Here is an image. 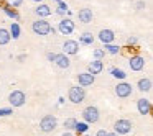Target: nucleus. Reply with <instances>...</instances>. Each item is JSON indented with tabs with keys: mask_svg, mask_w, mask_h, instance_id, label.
Segmentation results:
<instances>
[{
	"mask_svg": "<svg viewBox=\"0 0 153 136\" xmlns=\"http://www.w3.org/2000/svg\"><path fill=\"white\" fill-rule=\"evenodd\" d=\"M137 87H138L140 92H150V90H152V80H150L148 77H143V79L138 80Z\"/></svg>",
	"mask_w": 153,
	"mask_h": 136,
	"instance_id": "nucleus-18",
	"label": "nucleus"
},
{
	"mask_svg": "<svg viewBox=\"0 0 153 136\" xmlns=\"http://www.w3.org/2000/svg\"><path fill=\"white\" fill-rule=\"evenodd\" d=\"M114 92H115V95L119 97V99H128V97L132 95L133 89H132V85L127 84V82H119L115 85V89H114Z\"/></svg>",
	"mask_w": 153,
	"mask_h": 136,
	"instance_id": "nucleus-7",
	"label": "nucleus"
},
{
	"mask_svg": "<svg viewBox=\"0 0 153 136\" xmlns=\"http://www.w3.org/2000/svg\"><path fill=\"white\" fill-rule=\"evenodd\" d=\"M128 66L132 71H137V72H138V71H142L143 67H145V57L140 56V54H133L128 59Z\"/></svg>",
	"mask_w": 153,
	"mask_h": 136,
	"instance_id": "nucleus-10",
	"label": "nucleus"
},
{
	"mask_svg": "<svg viewBox=\"0 0 153 136\" xmlns=\"http://www.w3.org/2000/svg\"><path fill=\"white\" fill-rule=\"evenodd\" d=\"M137 41H138V40H137V38H135V36H130V38H128V40H127V43H128V44H130V46H133V44H137Z\"/></svg>",
	"mask_w": 153,
	"mask_h": 136,
	"instance_id": "nucleus-32",
	"label": "nucleus"
},
{
	"mask_svg": "<svg viewBox=\"0 0 153 136\" xmlns=\"http://www.w3.org/2000/svg\"><path fill=\"white\" fill-rule=\"evenodd\" d=\"M8 102H10L12 107H23L25 102H27V95L22 90H13L8 95Z\"/></svg>",
	"mask_w": 153,
	"mask_h": 136,
	"instance_id": "nucleus-6",
	"label": "nucleus"
},
{
	"mask_svg": "<svg viewBox=\"0 0 153 136\" xmlns=\"http://www.w3.org/2000/svg\"><path fill=\"white\" fill-rule=\"evenodd\" d=\"M33 2H36V4H43V0H33Z\"/></svg>",
	"mask_w": 153,
	"mask_h": 136,
	"instance_id": "nucleus-37",
	"label": "nucleus"
},
{
	"mask_svg": "<svg viewBox=\"0 0 153 136\" xmlns=\"http://www.w3.org/2000/svg\"><path fill=\"white\" fill-rule=\"evenodd\" d=\"M143 7H145V2H137V8H138V10H142Z\"/></svg>",
	"mask_w": 153,
	"mask_h": 136,
	"instance_id": "nucleus-34",
	"label": "nucleus"
},
{
	"mask_svg": "<svg viewBox=\"0 0 153 136\" xmlns=\"http://www.w3.org/2000/svg\"><path fill=\"white\" fill-rule=\"evenodd\" d=\"M54 2H56V4H59V2H61V0H54Z\"/></svg>",
	"mask_w": 153,
	"mask_h": 136,
	"instance_id": "nucleus-38",
	"label": "nucleus"
},
{
	"mask_svg": "<svg viewBox=\"0 0 153 136\" xmlns=\"http://www.w3.org/2000/svg\"><path fill=\"white\" fill-rule=\"evenodd\" d=\"M58 128V118L54 115H45L40 120V129L43 133H53Z\"/></svg>",
	"mask_w": 153,
	"mask_h": 136,
	"instance_id": "nucleus-1",
	"label": "nucleus"
},
{
	"mask_svg": "<svg viewBox=\"0 0 153 136\" xmlns=\"http://www.w3.org/2000/svg\"><path fill=\"white\" fill-rule=\"evenodd\" d=\"M35 13H36L40 18H43V20H45L46 17H50V15H51V7H50V5H46V4H40L36 8H35Z\"/></svg>",
	"mask_w": 153,
	"mask_h": 136,
	"instance_id": "nucleus-17",
	"label": "nucleus"
},
{
	"mask_svg": "<svg viewBox=\"0 0 153 136\" xmlns=\"http://www.w3.org/2000/svg\"><path fill=\"white\" fill-rule=\"evenodd\" d=\"M110 74H112V77H115V79H120V80H123V79L127 77L125 71L119 69V67H114V69H110Z\"/></svg>",
	"mask_w": 153,
	"mask_h": 136,
	"instance_id": "nucleus-24",
	"label": "nucleus"
},
{
	"mask_svg": "<svg viewBox=\"0 0 153 136\" xmlns=\"http://www.w3.org/2000/svg\"><path fill=\"white\" fill-rule=\"evenodd\" d=\"M5 4H7L8 7H12V8H17V7H20V5L23 4V0H5Z\"/></svg>",
	"mask_w": 153,
	"mask_h": 136,
	"instance_id": "nucleus-28",
	"label": "nucleus"
},
{
	"mask_svg": "<svg viewBox=\"0 0 153 136\" xmlns=\"http://www.w3.org/2000/svg\"><path fill=\"white\" fill-rule=\"evenodd\" d=\"M63 54H66L68 57L69 56H74V54L79 53V43L76 40H66L63 43Z\"/></svg>",
	"mask_w": 153,
	"mask_h": 136,
	"instance_id": "nucleus-8",
	"label": "nucleus"
},
{
	"mask_svg": "<svg viewBox=\"0 0 153 136\" xmlns=\"http://www.w3.org/2000/svg\"><path fill=\"white\" fill-rule=\"evenodd\" d=\"M94 80H96V77L92 76V74L89 72H81L77 74V82H79V87H91L94 84Z\"/></svg>",
	"mask_w": 153,
	"mask_h": 136,
	"instance_id": "nucleus-12",
	"label": "nucleus"
},
{
	"mask_svg": "<svg viewBox=\"0 0 153 136\" xmlns=\"http://www.w3.org/2000/svg\"><path fill=\"white\" fill-rule=\"evenodd\" d=\"M104 51H107V53H110V54H119L120 53V48L117 46V44H105V49Z\"/></svg>",
	"mask_w": 153,
	"mask_h": 136,
	"instance_id": "nucleus-27",
	"label": "nucleus"
},
{
	"mask_svg": "<svg viewBox=\"0 0 153 136\" xmlns=\"http://www.w3.org/2000/svg\"><path fill=\"white\" fill-rule=\"evenodd\" d=\"M104 56H105V51H104V49H96V51H94V57H96L97 61H102Z\"/></svg>",
	"mask_w": 153,
	"mask_h": 136,
	"instance_id": "nucleus-29",
	"label": "nucleus"
},
{
	"mask_svg": "<svg viewBox=\"0 0 153 136\" xmlns=\"http://www.w3.org/2000/svg\"><path fill=\"white\" fill-rule=\"evenodd\" d=\"M105 136H117V135H115V133H107Z\"/></svg>",
	"mask_w": 153,
	"mask_h": 136,
	"instance_id": "nucleus-36",
	"label": "nucleus"
},
{
	"mask_svg": "<svg viewBox=\"0 0 153 136\" xmlns=\"http://www.w3.org/2000/svg\"><path fill=\"white\" fill-rule=\"evenodd\" d=\"M68 12H69V7H68V4H66V2H63V0H61L59 4H58L56 13H58V15H61V17H64V15H66Z\"/></svg>",
	"mask_w": 153,
	"mask_h": 136,
	"instance_id": "nucleus-23",
	"label": "nucleus"
},
{
	"mask_svg": "<svg viewBox=\"0 0 153 136\" xmlns=\"http://www.w3.org/2000/svg\"><path fill=\"white\" fill-rule=\"evenodd\" d=\"M79 44H92L94 43V36L92 33H89V31H86V33H82L79 36V41H77Z\"/></svg>",
	"mask_w": 153,
	"mask_h": 136,
	"instance_id": "nucleus-22",
	"label": "nucleus"
},
{
	"mask_svg": "<svg viewBox=\"0 0 153 136\" xmlns=\"http://www.w3.org/2000/svg\"><path fill=\"white\" fill-rule=\"evenodd\" d=\"M132 128H133L132 121H130V120H125V118H120L114 123V133H115L117 136L119 135H128V133L132 131Z\"/></svg>",
	"mask_w": 153,
	"mask_h": 136,
	"instance_id": "nucleus-5",
	"label": "nucleus"
},
{
	"mask_svg": "<svg viewBox=\"0 0 153 136\" xmlns=\"http://www.w3.org/2000/svg\"><path fill=\"white\" fill-rule=\"evenodd\" d=\"M82 136H89V135H82Z\"/></svg>",
	"mask_w": 153,
	"mask_h": 136,
	"instance_id": "nucleus-39",
	"label": "nucleus"
},
{
	"mask_svg": "<svg viewBox=\"0 0 153 136\" xmlns=\"http://www.w3.org/2000/svg\"><path fill=\"white\" fill-rule=\"evenodd\" d=\"M8 33H10V36L13 38V40H18V38H20V33H22L20 25H18L17 21H12V26H10V30H8Z\"/></svg>",
	"mask_w": 153,
	"mask_h": 136,
	"instance_id": "nucleus-20",
	"label": "nucleus"
},
{
	"mask_svg": "<svg viewBox=\"0 0 153 136\" xmlns=\"http://www.w3.org/2000/svg\"><path fill=\"white\" fill-rule=\"evenodd\" d=\"M54 64L61 69H68L71 66V59L66 56V54H56V59H54Z\"/></svg>",
	"mask_w": 153,
	"mask_h": 136,
	"instance_id": "nucleus-16",
	"label": "nucleus"
},
{
	"mask_svg": "<svg viewBox=\"0 0 153 136\" xmlns=\"http://www.w3.org/2000/svg\"><path fill=\"white\" fill-rule=\"evenodd\" d=\"M105 135H107V131H105V129H99V131L96 133V136H105Z\"/></svg>",
	"mask_w": 153,
	"mask_h": 136,
	"instance_id": "nucleus-33",
	"label": "nucleus"
},
{
	"mask_svg": "<svg viewBox=\"0 0 153 136\" xmlns=\"http://www.w3.org/2000/svg\"><path fill=\"white\" fill-rule=\"evenodd\" d=\"M77 18H79L81 23H91L94 18V13L91 8H81L79 12H77Z\"/></svg>",
	"mask_w": 153,
	"mask_h": 136,
	"instance_id": "nucleus-14",
	"label": "nucleus"
},
{
	"mask_svg": "<svg viewBox=\"0 0 153 136\" xmlns=\"http://www.w3.org/2000/svg\"><path fill=\"white\" fill-rule=\"evenodd\" d=\"M76 121H77L76 118H68V120H64V129H66V131H73L74 126H76Z\"/></svg>",
	"mask_w": 153,
	"mask_h": 136,
	"instance_id": "nucleus-26",
	"label": "nucleus"
},
{
	"mask_svg": "<svg viewBox=\"0 0 153 136\" xmlns=\"http://www.w3.org/2000/svg\"><path fill=\"white\" fill-rule=\"evenodd\" d=\"M61 136H73V133H71V131H64Z\"/></svg>",
	"mask_w": 153,
	"mask_h": 136,
	"instance_id": "nucleus-35",
	"label": "nucleus"
},
{
	"mask_svg": "<svg viewBox=\"0 0 153 136\" xmlns=\"http://www.w3.org/2000/svg\"><path fill=\"white\" fill-rule=\"evenodd\" d=\"M74 129H76L79 135H86V131L89 129V125H87V123H84V121H76Z\"/></svg>",
	"mask_w": 153,
	"mask_h": 136,
	"instance_id": "nucleus-25",
	"label": "nucleus"
},
{
	"mask_svg": "<svg viewBox=\"0 0 153 136\" xmlns=\"http://www.w3.org/2000/svg\"><path fill=\"white\" fill-rule=\"evenodd\" d=\"M13 113V110L12 108H0V116H8Z\"/></svg>",
	"mask_w": 153,
	"mask_h": 136,
	"instance_id": "nucleus-30",
	"label": "nucleus"
},
{
	"mask_svg": "<svg viewBox=\"0 0 153 136\" xmlns=\"http://www.w3.org/2000/svg\"><path fill=\"white\" fill-rule=\"evenodd\" d=\"M137 110H138L140 115H148L150 110H152V102L148 99H138L137 100Z\"/></svg>",
	"mask_w": 153,
	"mask_h": 136,
	"instance_id": "nucleus-13",
	"label": "nucleus"
},
{
	"mask_svg": "<svg viewBox=\"0 0 153 136\" xmlns=\"http://www.w3.org/2000/svg\"><path fill=\"white\" fill-rule=\"evenodd\" d=\"M31 30H33V33L38 35V36H46V35H50V31H51V25L48 23L46 20H43V18H38L36 21H33Z\"/></svg>",
	"mask_w": 153,
	"mask_h": 136,
	"instance_id": "nucleus-3",
	"label": "nucleus"
},
{
	"mask_svg": "<svg viewBox=\"0 0 153 136\" xmlns=\"http://www.w3.org/2000/svg\"><path fill=\"white\" fill-rule=\"evenodd\" d=\"M46 59L50 61V62H54V59H56V53H48L46 54Z\"/></svg>",
	"mask_w": 153,
	"mask_h": 136,
	"instance_id": "nucleus-31",
	"label": "nucleus"
},
{
	"mask_svg": "<svg viewBox=\"0 0 153 136\" xmlns=\"http://www.w3.org/2000/svg\"><path fill=\"white\" fill-rule=\"evenodd\" d=\"M99 116H100L99 108L94 107V105H89V107H86V108L82 110V120H84V123H87V125L97 123L99 121Z\"/></svg>",
	"mask_w": 153,
	"mask_h": 136,
	"instance_id": "nucleus-2",
	"label": "nucleus"
},
{
	"mask_svg": "<svg viewBox=\"0 0 153 136\" xmlns=\"http://www.w3.org/2000/svg\"><path fill=\"white\" fill-rule=\"evenodd\" d=\"M97 38H99V41L104 43V44H112L114 41H115V33H114L112 30H109V28H105V30L99 31Z\"/></svg>",
	"mask_w": 153,
	"mask_h": 136,
	"instance_id": "nucleus-11",
	"label": "nucleus"
},
{
	"mask_svg": "<svg viewBox=\"0 0 153 136\" xmlns=\"http://www.w3.org/2000/svg\"><path fill=\"white\" fill-rule=\"evenodd\" d=\"M68 99H69L71 103H82L84 99H86V90L82 89V87L79 85H74L69 89V92H68Z\"/></svg>",
	"mask_w": 153,
	"mask_h": 136,
	"instance_id": "nucleus-4",
	"label": "nucleus"
},
{
	"mask_svg": "<svg viewBox=\"0 0 153 136\" xmlns=\"http://www.w3.org/2000/svg\"><path fill=\"white\" fill-rule=\"evenodd\" d=\"M2 10L5 12V15H7V17H10L12 20H15V21H17L18 18H20V15H18V12L15 10V8L8 7V5H4V7H2Z\"/></svg>",
	"mask_w": 153,
	"mask_h": 136,
	"instance_id": "nucleus-21",
	"label": "nucleus"
},
{
	"mask_svg": "<svg viewBox=\"0 0 153 136\" xmlns=\"http://www.w3.org/2000/svg\"><path fill=\"white\" fill-rule=\"evenodd\" d=\"M102 71H104V62H102V61L94 59V61H91V62H89V69H87V72L92 74L94 77H96L97 74H100Z\"/></svg>",
	"mask_w": 153,
	"mask_h": 136,
	"instance_id": "nucleus-15",
	"label": "nucleus"
},
{
	"mask_svg": "<svg viewBox=\"0 0 153 136\" xmlns=\"http://www.w3.org/2000/svg\"><path fill=\"white\" fill-rule=\"evenodd\" d=\"M56 31H59L61 35H71L74 31V21L71 20L69 17H64L63 20L59 21V25H58V28H56Z\"/></svg>",
	"mask_w": 153,
	"mask_h": 136,
	"instance_id": "nucleus-9",
	"label": "nucleus"
},
{
	"mask_svg": "<svg viewBox=\"0 0 153 136\" xmlns=\"http://www.w3.org/2000/svg\"><path fill=\"white\" fill-rule=\"evenodd\" d=\"M10 40H12V36L7 28H0V46H7L10 43Z\"/></svg>",
	"mask_w": 153,
	"mask_h": 136,
	"instance_id": "nucleus-19",
	"label": "nucleus"
}]
</instances>
